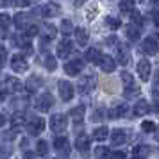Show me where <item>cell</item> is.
Returning <instances> with one entry per match:
<instances>
[{"label": "cell", "mask_w": 159, "mask_h": 159, "mask_svg": "<svg viewBox=\"0 0 159 159\" xmlns=\"http://www.w3.org/2000/svg\"><path fill=\"white\" fill-rule=\"evenodd\" d=\"M152 98H154V109H156V113H159V91L157 89H154Z\"/></svg>", "instance_id": "60d3db41"}, {"label": "cell", "mask_w": 159, "mask_h": 159, "mask_svg": "<svg viewBox=\"0 0 159 159\" xmlns=\"http://www.w3.org/2000/svg\"><path fill=\"white\" fill-rule=\"evenodd\" d=\"M111 141L113 145H123L127 141V134H125V130L123 129H115L113 130V134H111Z\"/></svg>", "instance_id": "2e32d148"}, {"label": "cell", "mask_w": 159, "mask_h": 159, "mask_svg": "<svg viewBox=\"0 0 159 159\" xmlns=\"http://www.w3.org/2000/svg\"><path fill=\"white\" fill-rule=\"evenodd\" d=\"M68 127V120L65 115H54L50 118V129L54 132H65Z\"/></svg>", "instance_id": "3957f363"}, {"label": "cell", "mask_w": 159, "mask_h": 159, "mask_svg": "<svg viewBox=\"0 0 159 159\" xmlns=\"http://www.w3.org/2000/svg\"><path fill=\"white\" fill-rule=\"evenodd\" d=\"M20 47H22L23 52H25V54H29V56L32 54V52H34V50H32V47H30V43H29V45H27V43H23V45H20Z\"/></svg>", "instance_id": "bcb514c9"}, {"label": "cell", "mask_w": 159, "mask_h": 159, "mask_svg": "<svg viewBox=\"0 0 159 159\" xmlns=\"http://www.w3.org/2000/svg\"><path fill=\"white\" fill-rule=\"evenodd\" d=\"M122 80H123V86H125V89H127V88H134V86H136L134 77H132L129 72H122Z\"/></svg>", "instance_id": "f546056e"}, {"label": "cell", "mask_w": 159, "mask_h": 159, "mask_svg": "<svg viewBox=\"0 0 159 159\" xmlns=\"http://www.w3.org/2000/svg\"><path fill=\"white\" fill-rule=\"evenodd\" d=\"M95 86H97V79H95V75H86V77H82L79 80V84H77V89H79L80 93H89V91H93Z\"/></svg>", "instance_id": "277c9868"}, {"label": "cell", "mask_w": 159, "mask_h": 159, "mask_svg": "<svg viewBox=\"0 0 159 159\" xmlns=\"http://www.w3.org/2000/svg\"><path fill=\"white\" fill-rule=\"evenodd\" d=\"M25 125H27V130H29L30 136H39V134L45 130V120L43 118H38V116L30 118Z\"/></svg>", "instance_id": "6da1fadb"}, {"label": "cell", "mask_w": 159, "mask_h": 159, "mask_svg": "<svg viewBox=\"0 0 159 159\" xmlns=\"http://www.w3.org/2000/svg\"><path fill=\"white\" fill-rule=\"evenodd\" d=\"M107 136H109V129L106 127V125L97 127V129L93 130V139H97V141H104Z\"/></svg>", "instance_id": "ffe728a7"}, {"label": "cell", "mask_w": 159, "mask_h": 159, "mask_svg": "<svg viewBox=\"0 0 159 159\" xmlns=\"http://www.w3.org/2000/svg\"><path fill=\"white\" fill-rule=\"evenodd\" d=\"M148 111H150V106L147 100H138V104L134 106V115L136 116H145Z\"/></svg>", "instance_id": "d6986e66"}, {"label": "cell", "mask_w": 159, "mask_h": 159, "mask_svg": "<svg viewBox=\"0 0 159 159\" xmlns=\"http://www.w3.org/2000/svg\"><path fill=\"white\" fill-rule=\"evenodd\" d=\"M23 20H25V15H16V18H15V23L18 25V27H23Z\"/></svg>", "instance_id": "f6af8a7d"}, {"label": "cell", "mask_w": 159, "mask_h": 159, "mask_svg": "<svg viewBox=\"0 0 159 159\" xmlns=\"http://www.w3.org/2000/svg\"><path fill=\"white\" fill-rule=\"evenodd\" d=\"M104 115H106L104 109H97V111L93 113V122H100V120H104Z\"/></svg>", "instance_id": "f35d334b"}, {"label": "cell", "mask_w": 159, "mask_h": 159, "mask_svg": "<svg viewBox=\"0 0 159 159\" xmlns=\"http://www.w3.org/2000/svg\"><path fill=\"white\" fill-rule=\"evenodd\" d=\"M41 84H43V80L39 79L38 75H30L29 80H27V89H29V91H36Z\"/></svg>", "instance_id": "cb8c5ba5"}, {"label": "cell", "mask_w": 159, "mask_h": 159, "mask_svg": "<svg viewBox=\"0 0 159 159\" xmlns=\"http://www.w3.org/2000/svg\"><path fill=\"white\" fill-rule=\"evenodd\" d=\"M106 23H107L111 29H120V25H122L120 18H115V16H107L106 18Z\"/></svg>", "instance_id": "d590c367"}, {"label": "cell", "mask_w": 159, "mask_h": 159, "mask_svg": "<svg viewBox=\"0 0 159 159\" xmlns=\"http://www.w3.org/2000/svg\"><path fill=\"white\" fill-rule=\"evenodd\" d=\"M72 29H73V25H72L70 20H63V22H61V30H63V34H70Z\"/></svg>", "instance_id": "74e56055"}, {"label": "cell", "mask_w": 159, "mask_h": 159, "mask_svg": "<svg viewBox=\"0 0 159 159\" xmlns=\"http://www.w3.org/2000/svg\"><path fill=\"white\" fill-rule=\"evenodd\" d=\"M156 82H157V84H159V70H157V72H156Z\"/></svg>", "instance_id": "816d5d0a"}, {"label": "cell", "mask_w": 159, "mask_h": 159, "mask_svg": "<svg viewBox=\"0 0 159 159\" xmlns=\"http://www.w3.org/2000/svg\"><path fill=\"white\" fill-rule=\"evenodd\" d=\"M116 56H118V61H120V65H129L130 61V52H129V47L125 43H120L116 47Z\"/></svg>", "instance_id": "8fae6325"}, {"label": "cell", "mask_w": 159, "mask_h": 159, "mask_svg": "<svg viewBox=\"0 0 159 159\" xmlns=\"http://www.w3.org/2000/svg\"><path fill=\"white\" fill-rule=\"evenodd\" d=\"M141 52H143V54H148V56L157 54L159 52L157 41H156L154 38H147V39H143V43H141Z\"/></svg>", "instance_id": "ba28073f"}, {"label": "cell", "mask_w": 159, "mask_h": 159, "mask_svg": "<svg viewBox=\"0 0 159 159\" xmlns=\"http://www.w3.org/2000/svg\"><path fill=\"white\" fill-rule=\"evenodd\" d=\"M152 4H154V6H159V0H150Z\"/></svg>", "instance_id": "f5cc1de1"}, {"label": "cell", "mask_w": 159, "mask_h": 159, "mask_svg": "<svg viewBox=\"0 0 159 159\" xmlns=\"http://www.w3.org/2000/svg\"><path fill=\"white\" fill-rule=\"evenodd\" d=\"M130 159H136V157H134V156H132V157H130Z\"/></svg>", "instance_id": "db71d44e"}, {"label": "cell", "mask_w": 159, "mask_h": 159, "mask_svg": "<svg viewBox=\"0 0 159 159\" xmlns=\"http://www.w3.org/2000/svg\"><path fill=\"white\" fill-rule=\"evenodd\" d=\"M4 123H6V116H4V115H0V127H2Z\"/></svg>", "instance_id": "681fc988"}, {"label": "cell", "mask_w": 159, "mask_h": 159, "mask_svg": "<svg viewBox=\"0 0 159 159\" xmlns=\"http://www.w3.org/2000/svg\"><path fill=\"white\" fill-rule=\"evenodd\" d=\"M11 68H13V72H16V73H23V72H27L29 63L25 61V57H23L22 54H16V56H13V59H11Z\"/></svg>", "instance_id": "5b68a950"}, {"label": "cell", "mask_w": 159, "mask_h": 159, "mask_svg": "<svg viewBox=\"0 0 159 159\" xmlns=\"http://www.w3.org/2000/svg\"><path fill=\"white\" fill-rule=\"evenodd\" d=\"M39 11H41V16L50 18V16H56L59 13V6H57V4H52V2H48V4H45Z\"/></svg>", "instance_id": "5bb4252c"}, {"label": "cell", "mask_w": 159, "mask_h": 159, "mask_svg": "<svg viewBox=\"0 0 159 159\" xmlns=\"http://www.w3.org/2000/svg\"><path fill=\"white\" fill-rule=\"evenodd\" d=\"M125 32H127V38H129L130 41H136V39H139V34H141L138 25H129Z\"/></svg>", "instance_id": "4316f807"}, {"label": "cell", "mask_w": 159, "mask_h": 159, "mask_svg": "<svg viewBox=\"0 0 159 159\" xmlns=\"http://www.w3.org/2000/svg\"><path fill=\"white\" fill-rule=\"evenodd\" d=\"M6 57H7V48L4 45H0V66L6 63Z\"/></svg>", "instance_id": "ab89813d"}, {"label": "cell", "mask_w": 159, "mask_h": 159, "mask_svg": "<svg viewBox=\"0 0 159 159\" xmlns=\"http://www.w3.org/2000/svg\"><path fill=\"white\" fill-rule=\"evenodd\" d=\"M82 68H84V63L80 59H73V61H68L65 65V72L73 77V75H79L82 72Z\"/></svg>", "instance_id": "52a82bcc"}, {"label": "cell", "mask_w": 159, "mask_h": 159, "mask_svg": "<svg viewBox=\"0 0 159 159\" xmlns=\"http://www.w3.org/2000/svg\"><path fill=\"white\" fill-rule=\"evenodd\" d=\"M127 157V156H125V152H115V154H111V156H109V159H125Z\"/></svg>", "instance_id": "ee69618b"}, {"label": "cell", "mask_w": 159, "mask_h": 159, "mask_svg": "<svg viewBox=\"0 0 159 159\" xmlns=\"http://www.w3.org/2000/svg\"><path fill=\"white\" fill-rule=\"evenodd\" d=\"M152 18H154V23L159 27V11H154V13H152Z\"/></svg>", "instance_id": "7dc6e473"}, {"label": "cell", "mask_w": 159, "mask_h": 159, "mask_svg": "<svg viewBox=\"0 0 159 159\" xmlns=\"http://www.w3.org/2000/svg\"><path fill=\"white\" fill-rule=\"evenodd\" d=\"M150 72H152L150 61H148V59H141V61L138 63V75H139V79L141 80H148Z\"/></svg>", "instance_id": "9c48e42d"}, {"label": "cell", "mask_w": 159, "mask_h": 159, "mask_svg": "<svg viewBox=\"0 0 159 159\" xmlns=\"http://www.w3.org/2000/svg\"><path fill=\"white\" fill-rule=\"evenodd\" d=\"M84 113H86V107L84 106H77V107H73L70 111V118H72L75 123H80L84 120Z\"/></svg>", "instance_id": "e0dca14e"}, {"label": "cell", "mask_w": 159, "mask_h": 159, "mask_svg": "<svg viewBox=\"0 0 159 159\" xmlns=\"http://www.w3.org/2000/svg\"><path fill=\"white\" fill-rule=\"evenodd\" d=\"M13 4L18 6V7H27V6L30 4V0H13Z\"/></svg>", "instance_id": "7bdbcfd3"}, {"label": "cell", "mask_w": 159, "mask_h": 159, "mask_svg": "<svg viewBox=\"0 0 159 159\" xmlns=\"http://www.w3.org/2000/svg\"><path fill=\"white\" fill-rule=\"evenodd\" d=\"M88 30L82 29V27H79V29H75V39H77V43L80 45V47H84V45L88 43Z\"/></svg>", "instance_id": "44dd1931"}, {"label": "cell", "mask_w": 159, "mask_h": 159, "mask_svg": "<svg viewBox=\"0 0 159 159\" xmlns=\"http://www.w3.org/2000/svg\"><path fill=\"white\" fill-rule=\"evenodd\" d=\"M36 152L39 154V156H45L47 152H48V143L47 141H43V139H39L36 145Z\"/></svg>", "instance_id": "e575fe53"}, {"label": "cell", "mask_w": 159, "mask_h": 159, "mask_svg": "<svg viewBox=\"0 0 159 159\" xmlns=\"http://www.w3.org/2000/svg\"><path fill=\"white\" fill-rule=\"evenodd\" d=\"M157 45H159V43H157Z\"/></svg>", "instance_id": "11a10c76"}, {"label": "cell", "mask_w": 159, "mask_h": 159, "mask_svg": "<svg viewBox=\"0 0 159 159\" xmlns=\"http://www.w3.org/2000/svg\"><path fill=\"white\" fill-rule=\"evenodd\" d=\"M43 65H45V68H47L48 72H54V70L57 68V61H56V57H54V56L47 54V56L43 57Z\"/></svg>", "instance_id": "d4e9b609"}, {"label": "cell", "mask_w": 159, "mask_h": 159, "mask_svg": "<svg viewBox=\"0 0 159 159\" xmlns=\"http://www.w3.org/2000/svg\"><path fill=\"white\" fill-rule=\"evenodd\" d=\"M75 147H77V150H79V152L86 154L88 148H89V138H88L86 134H80V136H77V139H75Z\"/></svg>", "instance_id": "9a60e30c"}, {"label": "cell", "mask_w": 159, "mask_h": 159, "mask_svg": "<svg viewBox=\"0 0 159 159\" xmlns=\"http://www.w3.org/2000/svg\"><path fill=\"white\" fill-rule=\"evenodd\" d=\"M52 106H54V97H52L50 93H43L36 100V109L38 111H41V113H47Z\"/></svg>", "instance_id": "8992f818"}, {"label": "cell", "mask_w": 159, "mask_h": 159, "mask_svg": "<svg viewBox=\"0 0 159 159\" xmlns=\"http://www.w3.org/2000/svg\"><path fill=\"white\" fill-rule=\"evenodd\" d=\"M130 20H132V22H136L138 25H139V23L143 22V20H141V16H139V13H138V11H130Z\"/></svg>", "instance_id": "b9f144b4"}, {"label": "cell", "mask_w": 159, "mask_h": 159, "mask_svg": "<svg viewBox=\"0 0 159 159\" xmlns=\"http://www.w3.org/2000/svg\"><path fill=\"white\" fill-rule=\"evenodd\" d=\"M56 34H57V29H56L54 25H45L43 27V38H47V39H54Z\"/></svg>", "instance_id": "1f68e13d"}, {"label": "cell", "mask_w": 159, "mask_h": 159, "mask_svg": "<svg viewBox=\"0 0 159 159\" xmlns=\"http://www.w3.org/2000/svg\"><path fill=\"white\" fill-rule=\"evenodd\" d=\"M54 147H56V150H57L59 154H68V150H70V143H68V139H66L65 136L56 138Z\"/></svg>", "instance_id": "4fadbf2b"}, {"label": "cell", "mask_w": 159, "mask_h": 159, "mask_svg": "<svg viewBox=\"0 0 159 159\" xmlns=\"http://www.w3.org/2000/svg\"><path fill=\"white\" fill-rule=\"evenodd\" d=\"M106 43H107V45H113V43H116V38H115V36L107 38V39H106Z\"/></svg>", "instance_id": "c3c4849f"}, {"label": "cell", "mask_w": 159, "mask_h": 159, "mask_svg": "<svg viewBox=\"0 0 159 159\" xmlns=\"http://www.w3.org/2000/svg\"><path fill=\"white\" fill-rule=\"evenodd\" d=\"M154 136H156V139L159 141V127H156V134H154Z\"/></svg>", "instance_id": "f907efd6"}, {"label": "cell", "mask_w": 159, "mask_h": 159, "mask_svg": "<svg viewBox=\"0 0 159 159\" xmlns=\"http://www.w3.org/2000/svg\"><path fill=\"white\" fill-rule=\"evenodd\" d=\"M57 89H59V95H61V98L65 102L68 100H72L73 98V86H72V82H68V80H59L57 82Z\"/></svg>", "instance_id": "7a4b0ae2"}, {"label": "cell", "mask_w": 159, "mask_h": 159, "mask_svg": "<svg viewBox=\"0 0 159 159\" xmlns=\"http://www.w3.org/2000/svg\"><path fill=\"white\" fill-rule=\"evenodd\" d=\"M148 154H150V147H147V145H138V147H134V150H132V156L136 159L148 157Z\"/></svg>", "instance_id": "ac0fdd59"}, {"label": "cell", "mask_w": 159, "mask_h": 159, "mask_svg": "<svg viewBox=\"0 0 159 159\" xmlns=\"http://www.w3.org/2000/svg\"><path fill=\"white\" fill-rule=\"evenodd\" d=\"M98 65H100V70L106 73H111L115 72L116 68V61L111 56H100V59H98Z\"/></svg>", "instance_id": "30bf717a"}, {"label": "cell", "mask_w": 159, "mask_h": 159, "mask_svg": "<svg viewBox=\"0 0 159 159\" xmlns=\"http://www.w3.org/2000/svg\"><path fill=\"white\" fill-rule=\"evenodd\" d=\"M111 156L107 147H97L95 148V159H107Z\"/></svg>", "instance_id": "f1b7e54d"}, {"label": "cell", "mask_w": 159, "mask_h": 159, "mask_svg": "<svg viewBox=\"0 0 159 159\" xmlns=\"http://www.w3.org/2000/svg\"><path fill=\"white\" fill-rule=\"evenodd\" d=\"M11 122H13V127H15V129H20V127H23V125L27 123V118H25L23 113H16Z\"/></svg>", "instance_id": "83f0119b"}, {"label": "cell", "mask_w": 159, "mask_h": 159, "mask_svg": "<svg viewBox=\"0 0 159 159\" xmlns=\"http://www.w3.org/2000/svg\"><path fill=\"white\" fill-rule=\"evenodd\" d=\"M72 50H73V47L68 39H63L61 43H57V57H61V59L68 57L72 54Z\"/></svg>", "instance_id": "7c38bea8"}, {"label": "cell", "mask_w": 159, "mask_h": 159, "mask_svg": "<svg viewBox=\"0 0 159 159\" xmlns=\"http://www.w3.org/2000/svg\"><path fill=\"white\" fill-rule=\"evenodd\" d=\"M141 130H143V132H154V130H156V123L150 122V120H145V122L141 123Z\"/></svg>", "instance_id": "8d00e7d4"}, {"label": "cell", "mask_w": 159, "mask_h": 159, "mask_svg": "<svg viewBox=\"0 0 159 159\" xmlns=\"http://www.w3.org/2000/svg\"><path fill=\"white\" fill-rule=\"evenodd\" d=\"M120 11H123V13L134 11V0H120Z\"/></svg>", "instance_id": "d6a6232c"}, {"label": "cell", "mask_w": 159, "mask_h": 159, "mask_svg": "<svg viewBox=\"0 0 159 159\" xmlns=\"http://www.w3.org/2000/svg\"><path fill=\"white\" fill-rule=\"evenodd\" d=\"M125 113H127V106L125 104H116L115 107L109 111V116L111 118H118V116H125Z\"/></svg>", "instance_id": "603a6c76"}, {"label": "cell", "mask_w": 159, "mask_h": 159, "mask_svg": "<svg viewBox=\"0 0 159 159\" xmlns=\"http://www.w3.org/2000/svg\"><path fill=\"white\" fill-rule=\"evenodd\" d=\"M23 38H27V39H29V38H32V36H36L38 32H39V29H38V25H34V23H32V25H25V27H23Z\"/></svg>", "instance_id": "4dcf8cb0"}, {"label": "cell", "mask_w": 159, "mask_h": 159, "mask_svg": "<svg viewBox=\"0 0 159 159\" xmlns=\"http://www.w3.org/2000/svg\"><path fill=\"white\" fill-rule=\"evenodd\" d=\"M100 50L98 48H89V50L86 52V61H89V63H95V65H98V59H100Z\"/></svg>", "instance_id": "484cf974"}, {"label": "cell", "mask_w": 159, "mask_h": 159, "mask_svg": "<svg viewBox=\"0 0 159 159\" xmlns=\"http://www.w3.org/2000/svg\"><path fill=\"white\" fill-rule=\"evenodd\" d=\"M11 22H13V18L7 13H0V27L2 29H7L9 25H11Z\"/></svg>", "instance_id": "836d02e7"}, {"label": "cell", "mask_w": 159, "mask_h": 159, "mask_svg": "<svg viewBox=\"0 0 159 159\" xmlns=\"http://www.w3.org/2000/svg\"><path fill=\"white\" fill-rule=\"evenodd\" d=\"M6 91H20L22 89V82L18 79H13V77H7L6 79Z\"/></svg>", "instance_id": "7402d4cb"}]
</instances>
